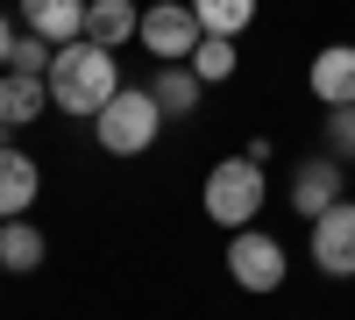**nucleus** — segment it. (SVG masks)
Here are the masks:
<instances>
[{
    "mask_svg": "<svg viewBox=\"0 0 355 320\" xmlns=\"http://www.w3.org/2000/svg\"><path fill=\"white\" fill-rule=\"evenodd\" d=\"M313 228V271L327 278H355V199H341V207H327Z\"/></svg>",
    "mask_w": 355,
    "mask_h": 320,
    "instance_id": "nucleus-7",
    "label": "nucleus"
},
{
    "mask_svg": "<svg viewBox=\"0 0 355 320\" xmlns=\"http://www.w3.org/2000/svg\"><path fill=\"white\" fill-rule=\"evenodd\" d=\"M142 50L157 57V65H192V50H199V15H192V0H157V8H142Z\"/></svg>",
    "mask_w": 355,
    "mask_h": 320,
    "instance_id": "nucleus-4",
    "label": "nucleus"
},
{
    "mask_svg": "<svg viewBox=\"0 0 355 320\" xmlns=\"http://www.w3.org/2000/svg\"><path fill=\"white\" fill-rule=\"evenodd\" d=\"M43 264V228L36 221H0V271H36Z\"/></svg>",
    "mask_w": 355,
    "mask_h": 320,
    "instance_id": "nucleus-14",
    "label": "nucleus"
},
{
    "mask_svg": "<svg viewBox=\"0 0 355 320\" xmlns=\"http://www.w3.org/2000/svg\"><path fill=\"white\" fill-rule=\"evenodd\" d=\"M327 157H355V107H327Z\"/></svg>",
    "mask_w": 355,
    "mask_h": 320,
    "instance_id": "nucleus-18",
    "label": "nucleus"
},
{
    "mask_svg": "<svg viewBox=\"0 0 355 320\" xmlns=\"http://www.w3.org/2000/svg\"><path fill=\"white\" fill-rule=\"evenodd\" d=\"M135 28H142V8H135V0H85V36H93V43L121 50Z\"/></svg>",
    "mask_w": 355,
    "mask_h": 320,
    "instance_id": "nucleus-12",
    "label": "nucleus"
},
{
    "mask_svg": "<svg viewBox=\"0 0 355 320\" xmlns=\"http://www.w3.org/2000/svg\"><path fill=\"white\" fill-rule=\"evenodd\" d=\"M8 57H15V28H8V15H0V71H8Z\"/></svg>",
    "mask_w": 355,
    "mask_h": 320,
    "instance_id": "nucleus-19",
    "label": "nucleus"
},
{
    "mask_svg": "<svg viewBox=\"0 0 355 320\" xmlns=\"http://www.w3.org/2000/svg\"><path fill=\"white\" fill-rule=\"evenodd\" d=\"M0 150H15V128H8V121H0Z\"/></svg>",
    "mask_w": 355,
    "mask_h": 320,
    "instance_id": "nucleus-20",
    "label": "nucleus"
},
{
    "mask_svg": "<svg viewBox=\"0 0 355 320\" xmlns=\"http://www.w3.org/2000/svg\"><path fill=\"white\" fill-rule=\"evenodd\" d=\"M263 199H270V178H263V164H256L249 150H242V157H220L214 171H206V185H199L206 221H220L227 235L263 221Z\"/></svg>",
    "mask_w": 355,
    "mask_h": 320,
    "instance_id": "nucleus-2",
    "label": "nucleus"
},
{
    "mask_svg": "<svg viewBox=\"0 0 355 320\" xmlns=\"http://www.w3.org/2000/svg\"><path fill=\"white\" fill-rule=\"evenodd\" d=\"M93 135H100L107 157H142V150L164 135V107H157V93H150V85H121V93L93 114Z\"/></svg>",
    "mask_w": 355,
    "mask_h": 320,
    "instance_id": "nucleus-3",
    "label": "nucleus"
},
{
    "mask_svg": "<svg viewBox=\"0 0 355 320\" xmlns=\"http://www.w3.org/2000/svg\"><path fill=\"white\" fill-rule=\"evenodd\" d=\"M50 107H64V114H100L114 93H121V65H114V50L93 43V36H78V43H57L50 57Z\"/></svg>",
    "mask_w": 355,
    "mask_h": 320,
    "instance_id": "nucleus-1",
    "label": "nucleus"
},
{
    "mask_svg": "<svg viewBox=\"0 0 355 320\" xmlns=\"http://www.w3.org/2000/svg\"><path fill=\"white\" fill-rule=\"evenodd\" d=\"M313 100L320 107H355V43H327L313 50Z\"/></svg>",
    "mask_w": 355,
    "mask_h": 320,
    "instance_id": "nucleus-8",
    "label": "nucleus"
},
{
    "mask_svg": "<svg viewBox=\"0 0 355 320\" xmlns=\"http://www.w3.org/2000/svg\"><path fill=\"white\" fill-rule=\"evenodd\" d=\"M284 264H291L284 242L263 235V228H234V235H227V278L242 285V292H256V299L277 292V285H284Z\"/></svg>",
    "mask_w": 355,
    "mask_h": 320,
    "instance_id": "nucleus-5",
    "label": "nucleus"
},
{
    "mask_svg": "<svg viewBox=\"0 0 355 320\" xmlns=\"http://www.w3.org/2000/svg\"><path fill=\"white\" fill-rule=\"evenodd\" d=\"M50 57H57V43H50V36H36V28H21V36H15V57H8V71L50 78Z\"/></svg>",
    "mask_w": 355,
    "mask_h": 320,
    "instance_id": "nucleus-17",
    "label": "nucleus"
},
{
    "mask_svg": "<svg viewBox=\"0 0 355 320\" xmlns=\"http://www.w3.org/2000/svg\"><path fill=\"white\" fill-rule=\"evenodd\" d=\"M150 93H157V107H164V121H192L206 78H199L192 65H157V71H150Z\"/></svg>",
    "mask_w": 355,
    "mask_h": 320,
    "instance_id": "nucleus-9",
    "label": "nucleus"
},
{
    "mask_svg": "<svg viewBox=\"0 0 355 320\" xmlns=\"http://www.w3.org/2000/svg\"><path fill=\"white\" fill-rule=\"evenodd\" d=\"M192 71H199L206 85H227V78H234V36H199Z\"/></svg>",
    "mask_w": 355,
    "mask_h": 320,
    "instance_id": "nucleus-16",
    "label": "nucleus"
},
{
    "mask_svg": "<svg viewBox=\"0 0 355 320\" xmlns=\"http://www.w3.org/2000/svg\"><path fill=\"white\" fill-rule=\"evenodd\" d=\"M43 107H50V85H43V78H28V71H0V121H8V128H28Z\"/></svg>",
    "mask_w": 355,
    "mask_h": 320,
    "instance_id": "nucleus-13",
    "label": "nucleus"
},
{
    "mask_svg": "<svg viewBox=\"0 0 355 320\" xmlns=\"http://www.w3.org/2000/svg\"><path fill=\"white\" fill-rule=\"evenodd\" d=\"M21 22L50 43H78L85 36V0H21Z\"/></svg>",
    "mask_w": 355,
    "mask_h": 320,
    "instance_id": "nucleus-11",
    "label": "nucleus"
},
{
    "mask_svg": "<svg viewBox=\"0 0 355 320\" xmlns=\"http://www.w3.org/2000/svg\"><path fill=\"white\" fill-rule=\"evenodd\" d=\"M284 199H291V214H299V221H320L327 207H341V199H348V164H341V157H327V150L306 157L299 171H291Z\"/></svg>",
    "mask_w": 355,
    "mask_h": 320,
    "instance_id": "nucleus-6",
    "label": "nucleus"
},
{
    "mask_svg": "<svg viewBox=\"0 0 355 320\" xmlns=\"http://www.w3.org/2000/svg\"><path fill=\"white\" fill-rule=\"evenodd\" d=\"M192 15H199L206 36H242L256 22V0H192Z\"/></svg>",
    "mask_w": 355,
    "mask_h": 320,
    "instance_id": "nucleus-15",
    "label": "nucleus"
},
{
    "mask_svg": "<svg viewBox=\"0 0 355 320\" xmlns=\"http://www.w3.org/2000/svg\"><path fill=\"white\" fill-rule=\"evenodd\" d=\"M43 192V171L28 164V150H0V221H21Z\"/></svg>",
    "mask_w": 355,
    "mask_h": 320,
    "instance_id": "nucleus-10",
    "label": "nucleus"
}]
</instances>
